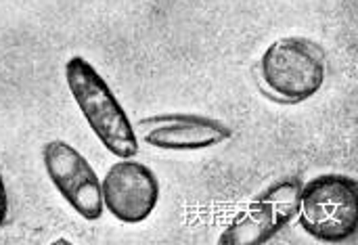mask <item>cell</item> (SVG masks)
Listing matches in <instances>:
<instances>
[{
    "label": "cell",
    "mask_w": 358,
    "mask_h": 245,
    "mask_svg": "<svg viewBox=\"0 0 358 245\" xmlns=\"http://www.w3.org/2000/svg\"><path fill=\"white\" fill-rule=\"evenodd\" d=\"M101 197L113 218L124 225H141L159 202V183L151 168L126 158L107 170L101 181Z\"/></svg>",
    "instance_id": "obj_6"
},
{
    "label": "cell",
    "mask_w": 358,
    "mask_h": 245,
    "mask_svg": "<svg viewBox=\"0 0 358 245\" xmlns=\"http://www.w3.org/2000/svg\"><path fill=\"white\" fill-rule=\"evenodd\" d=\"M132 128L145 145L164 151L212 149L233 136L224 122L199 113H157L138 120Z\"/></svg>",
    "instance_id": "obj_7"
},
{
    "label": "cell",
    "mask_w": 358,
    "mask_h": 245,
    "mask_svg": "<svg viewBox=\"0 0 358 245\" xmlns=\"http://www.w3.org/2000/svg\"><path fill=\"white\" fill-rule=\"evenodd\" d=\"M300 176H281L260 191L220 233L222 245H262L275 239L300 208Z\"/></svg>",
    "instance_id": "obj_4"
},
{
    "label": "cell",
    "mask_w": 358,
    "mask_h": 245,
    "mask_svg": "<svg viewBox=\"0 0 358 245\" xmlns=\"http://www.w3.org/2000/svg\"><path fill=\"white\" fill-rule=\"evenodd\" d=\"M298 220L321 244L350 241L358 231V183L348 174H321L302 185Z\"/></svg>",
    "instance_id": "obj_3"
},
{
    "label": "cell",
    "mask_w": 358,
    "mask_h": 245,
    "mask_svg": "<svg viewBox=\"0 0 358 245\" xmlns=\"http://www.w3.org/2000/svg\"><path fill=\"white\" fill-rule=\"evenodd\" d=\"M6 218H8V195H6V185L0 174V227L6 225Z\"/></svg>",
    "instance_id": "obj_8"
},
{
    "label": "cell",
    "mask_w": 358,
    "mask_h": 245,
    "mask_svg": "<svg viewBox=\"0 0 358 245\" xmlns=\"http://www.w3.org/2000/svg\"><path fill=\"white\" fill-rule=\"evenodd\" d=\"M327 52L306 36L275 40L258 61V86L262 94L281 105H300L313 99L325 84Z\"/></svg>",
    "instance_id": "obj_1"
},
{
    "label": "cell",
    "mask_w": 358,
    "mask_h": 245,
    "mask_svg": "<svg viewBox=\"0 0 358 245\" xmlns=\"http://www.w3.org/2000/svg\"><path fill=\"white\" fill-rule=\"evenodd\" d=\"M65 82L101 145L120 160L134 158L138 153L136 132L101 74L84 57H71L65 63Z\"/></svg>",
    "instance_id": "obj_2"
},
{
    "label": "cell",
    "mask_w": 358,
    "mask_h": 245,
    "mask_svg": "<svg viewBox=\"0 0 358 245\" xmlns=\"http://www.w3.org/2000/svg\"><path fill=\"white\" fill-rule=\"evenodd\" d=\"M42 162L50 183L78 216L84 220L103 216L101 181L78 149L65 141H50L42 147Z\"/></svg>",
    "instance_id": "obj_5"
}]
</instances>
